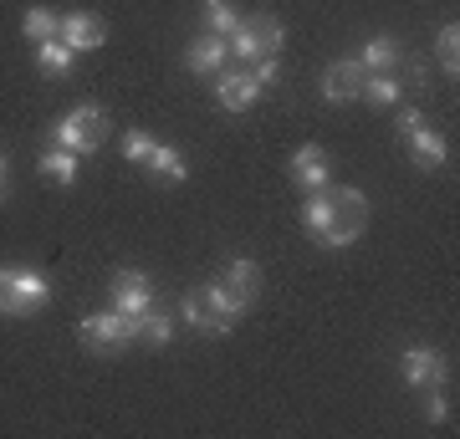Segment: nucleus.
<instances>
[{
	"label": "nucleus",
	"mask_w": 460,
	"mask_h": 439,
	"mask_svg": "<svg viewBox=\"0 0 460 439\" xmlns=\"http://www.w3.org/2000/svg\"><path fill=\"white\" fill-rule=\"evenodd\" d=\"M77 163H83V154L51 144L47 154H41V174H47V180H57V184H72V180H77Z\"/></svg>",
	"instance_id": "a211bd4d"
},
{
	"label": "nucleus",
	"mask_w": 460,
	"mask_h": 439,
	"mask_svg": "<svg viewBox=\"0 0 460 439\" xmlns=\"http://www.w3.org/2000/svg\"><path fill=\"white\" fill-rule=\"evenodd\" d=\"M404 144H410V154H414V163H420V169H440L445 154H450V148H445V133L429 128V123H420Z\"/></svg>",
	"instance_id": "4468645a"
},
{
	"label": "nucleus",
	"mask_w": 460,
	"mask_h": 439,
	"mask_svg": "<svg viewBox=\"0 0 460 439\" xmlns=\"http://www.w3.org/2000/svg\"><path fill=\"white\" fill-rule=\"evenodd\" d=\"M363 82H368L363 62H358V57H343V62H332L328 72H323V98H328V102H358L363 98Z\"/></svg>",
	"instance_id": "6e6552de"
},
{
	"label": "nucleus",
	"mask_w": 460,
	"mask_h": 439,
	"mask_svg": "<svg viewBox=\"0 0 460 439\" xmlns=\"http://www.w3.org/2000/svg\"><path fill=\"white\" fill-rule=\"evenodd\" d=\"M420 123H425V113H414V108H404V113L394 118V128H399V138H410V133L420 128Z\"/></svg>",
	"instance_id": "c756f323"
},
{
	"label": "nucleus",
	"mask_w": 460,
	"mask_h": 439,
	"mask_svg": "<svg viewBox=\"0 0 460 439\" xmlns=\"http://www.w3.org/2000/svg\"><path fill=\"white\" fill-rule=\"evenodd\" d=\"M399 92H404V82L394 72H368V82H363V98L374 102V108H394Z\"/></svg>",
	"instance_id": "aec40b11"
},
{
	"label": "nucleus",
	"mask_w": 460,
	"mask_h": 439,
	"mask_svg": "<svg viewBox=\"0 0 460 439\" xmlns=\"http://www.w3.org/2000/svg\"><path fill=\"white\" fill-rule=\"evenodd\" d=\"M435 57H440V66L456 77L460 72V26L456 21H445L440 31H435Z\"/></svg>",
	"instance_id": "5701e85b"
},
{
	"label": "nucleus",
	"mask_w": 460,
	"mask_h": 439,
	"mask_svg": "<svg viewBox=\"0 0 460 439\" xmlns=\"http://www.w3.org/2000/svg\"><path fill=\"white\" fill-rule=\"evenodd\" d=\"M292 180L302 184V189H328L332 180V159H328V148L323 144H302L292 154Z\"/></svg>",
	"instance_id": "9b49d317"
},
{
	"label": "nucleus",
	"mask_w": 460,
	"mask_h": 439,
	"mask_svg": "<svg viewBox=\"0 0 460 439\" xmlns=\"http://www.w3.org/2000/svg\"><path fill=\"white\" fill-rule=\"evenodd\" d=\"M144 307H154V281H148V271H118L113 277V312H123V317H138Z\"/></svg>",
	"instance_id": "1a4fd4ad"
},
{
	"label": "nucleus",
	"mask_w": 460,
	"mask_h": 439,
	"mask_svg": "<svg viewBox=\"0 0 460 439\" xmlns=\"http://www.w3.org/2000/svg\"><path fill=\"white\" fill-rule=\"evenodd\" d=\"M328 210H332V199H328V189H313V195H307V205H302V230H307V235H323V225H328Z\"/></svg>",
	"instance_id": "393cba45"
},
{
	"label": "nucleus",
	"mask_w": 460,
	"mask_h": 439,
	"mask_svg": "<svg viewBox=\"0 0 460 439\" xmlns=\"http://www.w3.org/2000/svg\"><path fill=\"white\" fill-rule=\"evenodd\" d=\"M205 302H210L215 338H226L230 327H235V317H246V312L256 307V292H246V286H235L230 277H215V281H205Z\"/></svg>",
	"instance_id": "39448f33"
},
{
	"label": "nucleus",
	"mask_w": 460,
	"mask_h": 439,
	"mask_svg": "<svg viewBox=\"0 0 460 439\" xmlns=\"http://www.w3.org/2000/svg\"><path fill=\"white\" fill-rule=\"evenodd\" d=\"M226 57H230V41L226 36H195V41H190V51H184V66H190V72H195V77H215V72H220V66H226Z\"/></svg>",
	"instance_id": "ddd939ff"
},
{
	"label": "nucleus",
	"mask_w": 460,
	"mask_h": 439,
	"mask_svg": "<svg viewBox=\"0 0 460 439\" xmlns=\"http://www.w3.org/2000/svg\"><path fill=\"white\" fill-rule=\"evenodd\" d=\"M363 72H399V62H404V47H399L394 36H374L368 47H363Z\"/></svg>",
	"instance_id": "dca6fc26"
},
{
	"label": "nucleus",
	"mask_w": 460,
	"mask_h": 439,
	"mask_svg": "<svg viewBox=\"0 0 460 439\" xmlns=\"http://www.w3.org/2000/svg\"><path fill=\"white\" fill-rule=\"evenodd\" d=\"M226 277L235 281V286H246V292H256V296H261V266H256V260L235 256V260L226 266Z\"/></svg>",
	"instance_id": "a878e982"
},
{
	"label": "nucleus",
	"mask_w": 460,
	"mask_h": 439,
	"mask_svg": "<svg viewBox=\"0 0 460 439\" xmlns=\"http://www.w3.org/2000/svg\"><path fill=\"white\" fill-rule=\"evenodd\" d=\"M205 26H210V36H230L241 26V11L230 0H205Z\"/></svg>",
	"instance_id": "b1692460"
},
{
	"label": "nucleus",
	"mask_w": 460,
	"mask_h": 439,
	"mask_svg": "<svg viewBox=\"0 0 460 439\" xmlns=\"http://www.w3.org/2000/svg\"><path fill=\"white\" fill-rule=\"evenodd\" d=\"M57 41H66L72 51H98L102 41H108V26H102V16H93V11H72V16H62V26H57Z\"/></svg>",
	"instance_id": "9d476101"
},
{
	"label": "nucleus",
	"mask_w": 460,
	"mask_h": 439,
	"mask_svg": "<svg viewBox=\"0 0 460 439\" xmlns=\"http://www.w3.org/2000/svg\"><path fill=\"white\" fill-rule=\"evenodd\" d=\"M251 77L261 82V92H266V87H277V77H281V62H277V57H261V62L251 66Z\"/></svg>",
	"instance_id": "cd10ccee"
},
{
	"label": "nucleus",
	"mask_w": 460,
	"mask_h": 439,
	"mask_svg": "<svg viewBox=\"0 0 460 439\" xmlns=\"http://www.w3.org/2000/svg\"><path fill=\"white\" fill-rule=\"evenodd\" d=\"M72 57H77V51L66 47V41H57V36H51V41H36V66L51 72V77H66V72H72Z\"/></svg>",
	"instance_id": "6ab92c4d"
},
{
	"label": "nucleus",
	"mask_w": 460,
	"mask_h": 439,
	"mask_svg": "<svg viewBox=\"0 0 460 439\" xmlns=\"http://www.w3.org/2000/svg\"><path fill=\"white\" fill-rule=\"evenodd\" d=\"M148 154H154V138H148V133H123V159L128 163H148Z\"/></svg>",
	"instance_id": "bb28decb"
},
{
	"label": "nucleus",
	"mask_w": 460,
	"mask_h": 439,
	"mask_svg": "<svg viewBox=\"0 0 460 439\" xmlns=\"http://www.w3.org/2000/svg\"><path fill=\"white\" fill-rule=\"evenodd\" d=\"M215 98H220L226 113H246L251 102L261 98V82L251 77V66L246 72H226V77H215Z\"/></svg>",
	"instance_id": "f8f14e48"
},
{
	"label": "nucleus",
	"mask_w": 460,
	"mask_h": 439,
	"mask_svg": "<svg viewBox=\"0 0 460 439\" xmlns=\"http://www.w3.org/2000/svg\"><path fill=\"white\" fill-rule=\"evenodd\" d=\"M425 414H429V424H445V419H450V399L435 389V393H429V404H425Z\"/></svg>",
	"instance_id": "c85d7f7f"
},
{
	"label": "nucleus",
	"mask_w": 460,
	"mask_h": 439,
	"mask_svg": "<svg viewBox=\"0 0 460 439\" xmlns=\"http://www.w3.org/2000/svg\"><path fill=\"white\" fill-rule=\"evenodd\" d=\"M77 342L87 353H98V358H113L128 342H138V332H133V317H123V312H98V317H87L77 327Z\"/></svg>",
	"instance_id": "20e7f679"
},
{
	"label": "nucleus",
	"mask_w": 460,
	"mask_h": 439,
	"mask_svg": "<svg viewBox=\"0 0 460 439\" xmlns=\"http://www.w3.org/2000/svg\"><path fill=\"white\" fill-rule=\"evenodd\" d=\"M133 332H138V342L164 347V342H174V317H169V312H159V302H154V307H144L138 317H133Z\"/></svg>",
	"instance_id": "2eb2a0df"
},
{
	"label": "nucleus",
	"mask_w": 460,
	"mask_h": 439,
	"mask_svg": "<svg viewBox=\"0 0 460 439\" xmlns=\"http://www.w3.org/2000/svg\"><path fill=\"white\" fill-rule=\"evenodd\" d=\"M230 51L241 57V62H261V57H277L281 41H287V31H281V21L271 16V11H261V16H241V26L226 36Z\"/></svg>",
	"instance_id": "7ed1b4c3"
},
{
	"label": "nucleus",
	"mask_w": 460,
	"mask_h": 439,
	"mask_svg": "<svg viewBox=\"0 0 460 439\" xmlns=\"http://www.w3.org/2000/svg\"><path fill=\"white\" fill-rule=\"evenodd\" d=\"M399 378H404L410 389H445L450 358H445L440 347H404V353H399Z\"/></svg>",
	"instance_id": "0eeeda50"
},
{
	"label": "nucleus",
	"mask_w": 460,
	"mask_h": 439,
	"mask_svg": "<svg viewBox=\"0 0 460 439\" xmlns=\"http://www.w3.org/2000/svg\"><path fill=\"white\" fill-rule=\"evenodd\" d=\"M57 26H62V16H57V11H47V5H31V11L21 16L26 41H51V36H57Z\"/></svg>",
	"instance_id": "4be33fe9"
},
{
	"label": "nucleus",
	"mask_w": 460,
	"mask_h": 439,
	"mask_svg": "<svg viewBox=\"0 0 460 439\" xmlns=\"http://www.w3.org/2000/svg\"><path fill=\"white\" fill-rule=\"evenodd\" d=\"M180 317H184V327H195V332H215V322H210V302H205V286H190V292H184Z\"/></svg>",
	"instance_id": "412c9836"
},
{
	"label": "nucleus",
	"mask_w": 460,
	"mask_h": 439,
	"mask_svg": "<svg viewBox=\"0 0 460 439\" xmlns=\"http://www.w3.org/2000/svg\"><path fill=\"white\" fill-rule=\"evenodd\" d=\"M5 281H11V266H0V317H5Z\"/></svg>",
	"instance_id": "7c9ffc66"
},
{
	"label": "nucleus",
	"mask_w": 460,
	"mask_h": 439,
	"mask_svg": "<svg viewBox=\"0 0 460 439\" xmlns=\"http://www.w3.org/2000/svg\"><path fill=\"white\" fill-rule=\"evenodd\" d=\"M332 210H328V225L317 235V245H328V250H343L348 241H358V230L368 225V199L358 189H328Z\"/></svg>",
	"instance_id": "f03ea898"
},
{
	"label": "nucleus",
	"mask_w": 460,
	"mask_h": 439,
	"mask_svg": "<svg viewBox=\"0 0 460 439\" xmlns=\"http://www.w3.org/2000/svg\"><path fill=\"white\" fill-rule=\"evenodd\" d=\"M0 189H5V154H0Z\"/></svg>",
	"instance_id": "2f4dec72"
},
{
	"label": "nucleus",
	"mask_w": 460,
	"mask_h": 439,
	"mask_svg": "<svg viewBox=\"0 0 460 439\" xmlns=\"http://www.w3.org/2000/svg\"><path fill=\"white\" fill-rule=\"evenodd\" d=\"M108 113H102L98 102H83V108H72V113H62L57 123H51V144L72 148V154H93V148L108 144Z\"/></svg>",
	"instance_id": "f257e3e1"
},
{
	"label": "nucleus",
	"mask_w": 460,
	"mask_h": 439,
	"mask_svg": "<svg viewBox=\"0 0 460 439\" xmlns=\"http://www.w3.org/2000/svg\"><path fill=\"white\" fill-rule=\"evenodd\" d=\"M154 180H169V184H180L184 174H190V163H184V154L180 148H169V144H154V154H148V163H144Z\"/></svg>",
	"instance_id": "f3484780"
},
{
	"label": "nucleus",
	"mask_w": 460,
	"mask_h": 439,
	"mask_svg": "<svg viewBox=\"0 0 460 439\" xmlns=\"http://www.w3.org/2000/svg\"><path fill=\"white\" fill-rule=\"evenodd\" d=\"M0 195H5V189H0Z\"/></svg>",
	"instance_id": "473e14b6"
},
{
	"label": "nucleus",
	"mask_w": 460,
	"mask_h": 439,
	"mask_svg": "<svg viewBox=\"0 0 460 439\" xmlns=\"http://www.w3.org/2000/svg\"><path fill=\"white\" fill-rule=\"evenodd\" d=\"M51 302V281L31 266H11V281H5V317H36V312Z\"/></svg>",
	"instance_id": "423d86ee"
}]
</instances>
